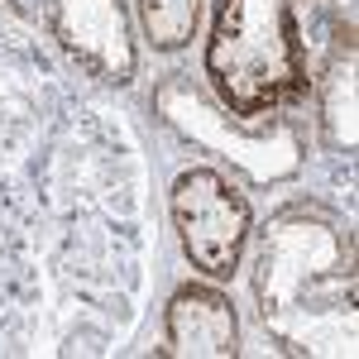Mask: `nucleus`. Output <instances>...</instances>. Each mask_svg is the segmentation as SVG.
Listing matches in <instances>:
<instances>
[{
  "label": "nucleus",
  "instance_id": "obj_4",
  "mask_svg": "<svg viewBox=\"0 0 359 359\" xmlns=\"http://www.w3.org/2000/svg\"><path fill=\"white\" fill-rule=\"evenodd\" d=\"M168 216L192 273L211 283H230L240 273L249 235H254V206H249V192L230 182V172L182 168L168 187Z\"/></svg>",
  "mask_w": 359,
  "mask_h": 359
},
{
  "label": "nucleus",
  "instance_id": "obj_1",
  "mask_svg": "<svg viewBox=\"0 0 359 359\" xmlns=\"http://www.w3.org/2000/svg\"><path fill=\"white\" fill-rule=\"evenodd\" d=\"M249 287L283 355H355V225L326 201H287L254 240Z\"/></svg>",
  "mask_w": 359,
  "mask_h": 359
},
{
  "label": "nucleus",
  "instance_id": "obj_3",
  "mask_svg": "<svg viewBox=\"0 0 359 359\" xmlns=\"http://www.w3.org/2000/svg\"><path fill=\"white\" fill-rule=\"evenodd\" d=\"M154 120L192 154L240 172L249 187L292 182L306 163V130L292 111L240 115L211 96V86L172 67L154 82Z\"/></svg>",
  "mask_w": 359,
  "mask_h": 359
},
{
  "label": "nucleus",
  "instance_id": "obj_2",
  "mask_svg": "<svg viewBox=\"0 0 359 359\" xmlns=\"http://www.w3.org/2000/svg\"><path fill=\"white\" fill-rule=\"evenodd\" d=\"M306 0H216L201 48L211 96L240 115L297 111L311 91Z\"/></svg>",
  "mask_w": 359,
  "mask_h": 359
},
{
  "label": "nucleus",
  "instance_id": "obj_8",
  "mask_svg": "<svg viewBox=\"0 0 359 359\" xmlns=\"http://www.w3.org/2000/svg\"><path fill=\"white\" fill-rule=\"evenodd\" d=\"M206 0H135L139 34L154 53H182L192 48L196 29H201Z\"/></svg>",
  "mask_w": 359,
  "mask_h": 359
},
{
  "label": "nucleus",
  "instance_id": "obj_5",
  "mask_svg": "<svg viewBox=\"0 0 359 359\" xmlns=\"http://www.w3.org/2000/svg\"><path fill=\"white\" fill-rule=\"evenodd\" d=\"M48 34L91 82L130 86L139 77L130 0H48Z\"/></svg>",
  "mask_w": 359,
  "mask_h": 359
},
{
  "label": "nucleus",
  "instance_id": "obj_7",
  "mask_svg": "<svg viewBox=\"0 0 359 359\" xmlns=\"http://www.w3.org/2000/svg\"><path fill=\"white\" fill-rule=\"evenodd\" d=\"M311 120L316 139L326 144V154H355V20L345 10V20L335 25L331 48L321 72L311 77Z\"/></svg>",
  "mask_w": 359,
  "mask_h": 359
},
{
  "label": "nucleus",
  "instance_id": "obj_6",
  "mask_svg": "<svg viewBox=\"0 0 359 359\" xmlns=\"http://www.w3.org/2000/svg\"><path fill=\"white\" fill-rule=\"evenodd\" d=\"M163 359H235L240 355V316L235 302L211 283L172 287L163 306Z\"/></svg>",
  "mask_w": 359,
  "mask_h": 359
}]
</instances>
